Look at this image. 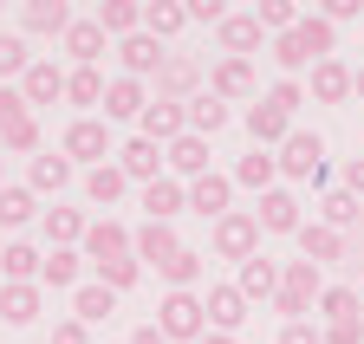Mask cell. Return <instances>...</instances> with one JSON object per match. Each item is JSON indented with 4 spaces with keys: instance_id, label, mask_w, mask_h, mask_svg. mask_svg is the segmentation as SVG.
Masks as SVG:
<instances>
[{
    "instance_id": "6da1fadb",
    "label": "cell",
    "mask_w": 364,
    "mask_h": 344,
    "mask_svg": "<svg viewBox=\"0 0 364 344\" xmlns=\"http://www.w3.org/2000/svg\"><path fill=\"white\" fill-rule=\"evenodd\" d=\"M326 292V273H318L312 260H287L280 267V292H273V312H280L287 325H299L312 312V299Z\"/></svg>"
},
{
    "instance_id": "7a4b0ae2",
    "label": "cell",
    "mask_w": 364,
    "mask_h": 344,
    "mask_svg": "<svg viewBox=\"0 0 364 344\" xmlns=\"http://www.w3.org/2000/svg\"><path fill=\"white\" fill-rule=\"evenodd\" d=\"M59 156H65V162H91V169H98V162L111 156V123H98V117H72V131L59 137Z\"/></svg>"
},
{
    "instance_id": "3957f363",
    "label": "cell",
    "mask_w": 364,
    "mask_h": 344,
    "mask_svg": "<svg viewBox=\"0 0 364 344\" xmlns=\"http://www.w3.org/2000/svg\"><path fill=\"white\" fill-rule=\"evenodd\" d=\"M156 331H163V338H189V344H196V338L208 331L202 299H196V292H169L163 306H156Z\"/></svg>"
},
{
    "instance_id": "277c9868",
    "label": "cell",
    "mask_w": 364,
    "mask_h": 344,
    "mask_svg": "<svg viewBox=\"0 0 364 344\" xmlns=\"http://www.w3.org/2000/svg\"><path fill=\"white\" fill-rule=\"evenodd\" d=\"M215 253H221V260H254V253H260V221L241 214V208H228L215 221Z\"/></svg>"
},
{
    "instance_id": "5b68a950",
    "label": "cell",
    "mask_w": 364,
    "mask_h": 344,
    "mask_svg": "<svg viewBox=\"0 0 364 344\" xmlns=\"http://www.w3.org/2000/svg\"><path fill=\"white\" fill-rule=\"evenodd\" d=\"M280 176H293V182H318V176H326V143H318L312 131H293V137L280 143Z\"/></svg>"
},
{
    "instance_id": "8992f818",
    "label": "cell",
    "mask_w": 364,
    "mask_h": 344,
    "mask_svg": "<svg viewBox=\"0 0 364 344\" xmlns=\"http://www.w3.org/2000/svg\"><path fill=\"white\" fill-rule=\"evenodd\" d=\"M136 131H144V143L169 150L176 137H189V111L169 104V98H150V104H144V117H136Z\"/></svg>"
},
{
    "instance_id": "52a82bcc",
    "label": "cell",
    "mask_w": 364,
    "mask_h": 344,
    "mask_svg": "<svg viewBox=\"0 0 364 344\" xmlns=\"http://www.w3.org/2000/svg\"><path fill=\"white\" fill-rule=\"evenodd\" d=\"M156 98H169V104L202 98V65H196L189 52H169V59H163V72H156Z\"/></svg>"
},
{
    "instance_id": "ba28073f",
    "label": "cell",
    "mask_w": 364,
    "mask_h": 344,
    "mask_svg": "<svg viewBox=\"0 0 364 344\" xmlns=\"http://www.w3.org/2000/svg\"><path fill=\"white\" fill-rule=\"evenodd\" d=\"M299 260H312L318 273H326L332 260H345V234L326 228V221H299Z\"/></svg>"
},
{
    "instance_id": "9c48e42d",
    "label": "cell",
    "mask_w": 364,
    "mask_h": 344,
    "mask_svg": "<svg viewBox=\"0 0 364 344\" xmlns=\"http://www.w3.org/2000/svg\"><path fill=\"white\" fill-rule=\"evenodd\" d=\"M202 312H208V331H228V338H235L247 325V299H241V286H208Z\"/></svg>"
},
{
    "instance_id": "30bf717a",
    "label": "cell",
    "mask_w": 364,
    "mask_h": 344,
    "mask_svg": "<svg viewBox=\"0 0 364 344\" xmlns=\"http://www.w3.org/2000/svg\"><path fill=\"white\" fill-rule=\"evenodd\" d=\"M130 253H136V260H150V267H169L176 253H182V240H176L169 221H144V228L130 234Z\"/></svg>"
},
{
    "instance_id": "8fae6325",
    "label": "cell",
    "mask_w": 364,
    "mask_h": 344,
    "mask_svg": "<svg viewBox=\"0 0 364 344\" xmlns=\"http://www.w3.org/2000/svg\"><path fill=\"white\" fill-rule=\"evenodd\" d=\"M117 59H124V78H150V72H163V39H150V33H130V39H117Z\"/></svg>"
},
{
    "instance_id": "7c38bea8",
    "label": "cell",
    "mask_w": 364,
    "mask_h": 344,
    "mask_svg": "<svg viewBox=\"0 0 364 344\" xmlns=\"http://www.w3.org/2000/svg\"><path fill=\"white\" fill-rule=\"evenodd\" d=\"M20 98H26V104H53V98H65V72H59L53 59H33L26 78H20Z\"/></svg>"
},
{
    "instance_id": "4fadbf2b",
    "label": "cell",
    "mask_w": 364,
    "mask_h": 344,
    "mask_svg": "<svg viewBox=\"0 0 364 344\" xmlns=\"http://www.w3.org/2000/svg\"><path fill=\"white\" fill-rule=\"evenodd\" d=\"M254 221H260L267 234H299V201H293L287 189H267L260 208H254Z\"/></svg>"
},
{
    "instance_id": "5bb4252c",
    "label": "cell",
    "mask_w": 364,
    "mask_h": 344,
    "mask_svg": "<svg viewBox=\"0 0 364 344\" xmlns=\"http://www.w3.org/2000/svg\"><path fill=\"white\" fill-rule=\"evenodd\" d=\"M247 137H254V150L287 143V137H293V117H287V111H273V104L260 98V104H247Z\"/></svg>"
},
{
    "instance_id": "9a60e30c",
    "label": "cell",
    "mask_w": 364,
    "mask_h": 344,
    "mask_svg": "<svg viewBox=\"0 0 364 344\" xmlns=\"http://www.w3.org/2000/svg\"><path fill=\"white\" fill-rule=\"evenodd\" d=\"M117 253H130V228L124 221H91L85 228V260L98 267V260H117Z\"/></svg>"
},
{
    "instance_id": "2e32d148",
    "label": "cell",
    "mask_w": 364,
    "mask_h": 344,
    "mask_svg": "<svg viewBox=\"0 0 364 344\" xmlns=\"http://www.w3.org/2000/svg\"><path fill=\"white\" fill-rule=\"evenodd\" d=\"M228 195H235V176H215V169H208L202 182H189V208L208 214V221H221V214H228Z\"/></svg>"
},
{
    "instance_id": "e0dca14e",
    "label": "cell",
    "mask_w": 364,
    "mask_h": 344,
    "mask_svg": "<svg viewBox=\"0 0 364 344\" xmlns=\"http://www.w3.org/2000/svg\"><path fill=\"white\" fill-rule=\"evenodd\" d=\"M208 91L228 104V98H254V65L247 59H221L215 72H208Z\"/></svg>"
},
{
    "instance_id": "ac0fdd59",
    "label": "cell",
    "mask_w": 364,
    "mask_h": 344,
    "mask_svg": "<svg viewBox=\"0 0 364 344\" xmlns=\"http://www.w3.org/2000/svg\"><path fill=\"white\" fill-rule=\"evenodd\" d=\"M312 98L318 104H345L351 98V65L345 59H318L312 65Z\"/></svg>"
},
{
    "instance_id": "d6986e66",
    "label": "cell",
    "mask_w": 364,
    "mask_h": 344,
    "mask_svg": "<svg viewBox=\"0 0 364 344\" xmlns=\"http://www.w3.org/2000/svg\"><path fill=\"white\" fill-rule=\"evenodd\" d=\"M117 169H124V182H156V169H163V150L144 143V137H130L117 150Z\"/></svg>"
},
{
    "instance_id": "ffe728a7",
    "label": "cell",
    "mask_w": 364,
    "mask_h": 344,
    "mask_svg": "<svg viewBox=\"0 0 364 344\" xmlns=\"http://www.w3.org/2000/svg\"><path fill=\"white\" fill-rule=\"evenodd\" d=\"M72 20H78V13L65 7V0H26V7H20V26H26V33H59V39H65Z\"/></svg>"
},
{
    "instance_id": "44dd1931",
    "label": "cell",
    "mask_w": 364,
    "mask_h": 344,
    "mask_svg": "<svg viewBox=\"0 0 364 344\" xmlns=\"http://www.w3.org/2000/svg\"><path fill=\"white\" fill-rule=\"evenodd\" d=\"M163 162L176 169V176H189V182H202V176H208V137H176V143L163 150Z\"/></svg>"
},
{
    "instance_id": "7402d4cb",
    "label": "cell",
    "mask_w": 364,
    "mask_h": 344,
    "mask_svg": "<svg viewBox=\"0 0 364 344\" xmlns=\"http://www.w3.org/2000/svg\"><path fill=\"white\" fill-rule=\"evenodd\" d=\"M144 208H150V221H176V214L189 208V189L169 182V176H156V182H144Z\"/></svg>"
},
{
    "instance_id": "603a6c76",
    "label": "cell",
    "mask_w": 364,
    "mask_h": 344,
    "mask_svg": "<svg viewBox=\"0 0 364 344\" xmlns=\"http://www.w3.org/2000/svg\"><path fill=\"white\" fill-rule=\"evenodd\" d=\"M241 299H247V306H254V299H273V292H280V267H273L267 260V253H254V260H241Z\"/></svg>"
},
{
    "instance_id": "cb8c5ba5",
    "label": "cell",
    "mask_w": 364,
    "mask_h": 344,
    "mask_svg": "<svg viewBox=\"0 0 364 344\" xmlns=\"http://www.w3.org/2000/svg\"><path fill=\"white\" fill-rule=\"evenodd\" d=\"M144 104H150L144 98V78H111L105 84V123L111 117H144Z\"/></svg>"
},
{
    "instance_id": "d4e9b609",
    "label": "cell",
    "mask_w": 364,
    "mask_h": 344,
    "mask_svg": "<svg viewBox=\"0 0 364 344\" xmlns=\"http://www.w3.org/2000/svg\"><path fill=\"white\" fill-rule=\"evenodd\" d=\"M254 46H260V20H254V13H228V20H221V52H228V59H247Z\"/></svg>"
},
{
    "instance_id": "484cf974",
    "label": "cell",
    "mask_w": 364,
    "mask_h": 344,
    "mask_svg": "<svg viewBox=\"0 0 364 344\" xmlns=\"http://www.w3.org/2000/svg\"><path fill=\"white\" fill-rule=\"evenodd\" d=\"M65 52H72L78 65H98V59H105V26H98V20H72V26H65Z\"/></svg>"
},
{
    "instance_id": "4316f807",
    "label": "cell",
    "mask_w": 364,
    "mask_h": 344,
    "mask_svg": "<svg viewBox=\"0 0 364 344\" xmlns=\"http://www.w3.org/2000/svg\"><path fill=\"white\" fill-rule=\"evenodd\" d=\"M39 267H46V253H33L26 240L0 247V273H7V286H33V279H39Z\"/></svg>"
},
{
    "instance_id": "83f0119b",
    "label": "cell",
    "mask_w": 364,
    "mask_h": 344,
    "mask_svg": "<svg viewBox=\"0 0 364 344\" xmlns=\"http://www.w3.org/2000/svg\"><path fill=\"white\" fill-rule=\"evenodd\" d=\"M111 312H117V292H111V286H78V292H72V318H78V325H98V318H111Z\"/></svg>"
},
{
    "instance_id": "f1b7e54d",
    "label": "cell",
    "mask_w": 364,
    "mask_h": 344,
    "mask_svg": "<svg viewBox=\"0 0 364 344\" xmlns=\"http://www.w3.org/2000/svg\"><path fill=\"white\" fill-rule=\"evenodd\" d=\"M0 318L7 325H39V286H0Z\"/></svg>"
},
{
    "instance_id": "f546056e",
    "label": "cell",
    "mask_w": 364,
    "mask_h": 344,
    "mask_svg": "<svg viewBox=\"0 0 364 344\" xmlns=\"http://www.w3.org/2000/svg\"><path fill=\"white\" fill-rule=\"evenodd\" d=\"M98 26H105V39L111 33L130 39V33H144V7H136V0H105V7H98Z\"/></svg>"
},
{
    "instance_id": "4dcf8cb0",
    "label": "cell",
    "mask_w": 364,
    "mask_h": 344,
    "mask_svg": "<svg viewBox=\"0 0 364 344\" xmlns=\"http://www.w3.org/2000/svg\"><path fill=\"white\" fill-rule=\"evenodd\" d=\"M182 26H189V7H176V0H150L144 7V33L150 39H176Z\"/></svg>"
},
{
    "instance_id": "1f68e13d",
    "label": "cell",
    "mask_w": 364,
    "mask_h": 344,
    "mask_svg": "<svg viewBox=\"0 0 364 344\" xmlns=\"http://www.w3.org/2000/svg\"><path fill=\"white\" fill-rule=\"evenodd\" d=\"M182 111H189V137H215V131H221V123H228V104H221L215 91H202V98H189V104H182Z\"/></svg>"
},
{
    "instance_id": "d6a6232c",
    "label": "cell",
    "mask_w": 364,
    "mask_h": 344,
    "mask_svg": "<svg viewBox=\"0 0 364 344\" xmlns=\"http://www.w3.org/2000/svg\"><path fill=\"white\" fill-rule=\"evenodd\" d=\"M65 98H72L78 111H98V104H105V78H98V65L65 72Z\"/></svg>"
},
{
    "instance_id": "836d02e7",
    "label": "cell",
    "mask_w": 364,
    "mask_h": 344,
    "mask_svg": "<svg viewBox=\"0 0 364 344\" xmlns=\"http://www.w3.org/2000/svg\"><path fill=\"white\" fill-rule=\"evenodd\" d=\"M273 176H280V156H267V150H254V156L235 162V182H241V189H260V195H267Z\"/></svg>"
},
{
    "instance_id": "e575fe53",
    "label": "cell",
    "mask_w": 364,
    "mask_h": 344,
    "mask_svg": "<svg viewBox=\"0 0 364 344\" xmlns=\"http://www.w3.org/2000/svg\"><path fill=\"white\" fill-rule=\"evenodd\" d=\"M318 214H326V228H338V234H345V228H358V221H364V201H358L351 189H332L326 201H318Z\"/></svg>"
},
{
    "instance_id": "d590c367",
    "label": "cell",
    "mask_w": 364,
    "mask_h": 344,
    "mask_svg": "<svg viewBox=\"0 0 364 344\" xmlns=\"http://www.w3.org/2000/svg\"><path fill=\"white\" fill-rule=\"evenodd\" d=\"M33 214H39V195L33 189H14V182L0 189V228H26Z\"/></svg>"
},
{
    "instance_id": "8d00e7d4",
    "label": "cell",
    "mask_w": 364,
    "mask_h": 344,
    "mask_svg": "<svg viewBox=\"0 0 364 344\" xmlns=\"http://www.w3.org/2000/svg\"><path fill=\"white\" fill-rule=\"evenodd\" d=\"M124 189H130V182H124V169H117V162H98V169L85 176V195L98 201V208H111V201H117Z\"/></svg>"
},
{
    "instance_id": "74e56055",
    "label": "cell",
    "mask_w": 364,
    "mask_h": 344,
    "mask_svg": "<svg viewBox=\"0 0 364 344\" xmlns=\"http://www.w3.org/2000/svg\"><path fill=\"white\" fill-rule=\"evenodd\" d=\"M72 182V162L65 156H33V195H59Z\"/></svg>"
},
{
    "instance_id": "f35d334b",
    "label": "cell",
    "mask_w": 364,
    "mask_h": 344,
    "mask_svg": "<svg viewBox=\"0 0 364 344\" xmlns=\"http://www.w3.org/2000/svg\"><path fill=\"white\" fill-rule=\"evenodd\" d=\"M78 267H85V253H78V247H53V253H46V267H39V279H46V286H72Z\"/></svg>"
},
{
    "instance_id": "ab89813d",
    "label": "cell",
    "mask_w": 364,
    "mask_h": 344,
    "mask_svg": "<svg viewBox=\"0 0 364 344\" xmlns=\"http://www.w3.org/2000/svg\"><path fill=\"white\" fill-rule=\"evenodd\" d=\"M273 59H280V72H287V78H293V72H306V65H318V59H312V46L299 39V26L273 39Z\"/></svg>"
},
{
    "instance_id": "60d3db41",
    "label": "cell",
    "mask_w": 364,
    "mask_h": 344,
    "mask_svg": "<svg viewBox=\"0 0 364 344\" xmlns=\"http://www.w3.org/2000/svg\"><path fill=\"white\" fill-rule=\"evenodd\" d=\"M136 273H144V260H136V253L98 260V286H111V292H130V286H136Z\"/></svg>"
},
{
    "instance_id": "b9f144b4",
    "label": "cell",
    "mask_w": 364,
    "mask_h": 344,
    "mask_svg": "<svg viewBox=\"0 0 364 344\" xmlns=\"http://www.w3.org/2000/svg\"><path fill=\"white\" fill-rule=\"evenodd\" d=\"M156 273L169 279V292H189V286L202 279V253H196V247H182L176 260H169V267H156Z\"/></svg>"
},
{
    "instance_id": "7bdbcfd3",
    "label": "cell",
    "mask_w": 364,
    "mask_h": 344,
    "mask_svg": "<svg viewBox=\"0 0 364 344\" xmlns=\"http://www.w3.org/2000/svg\"><path fill=\"white\" fill-rule=\"evenodd\" d=\"M46 234H53L59 247H78L85 240V214L78 208H46Z\"/></svg>"
},
{
    "instance_id": "ee69618b",
    "label": "cell",
    "mask_w": 364,
    "mask_h": 344,
    "mask_svg": "<svg viewBox=\"0 0 364 344\" xmlns=\"http://www.w3.org/2000/svg\"><path fill=\"white\" fill-rule=\"evenodd\" d=\"M318 312H326V325L358 318V312H364V306H358V286H326V292H318Z\"/></svg>"
},
{
    "instance_id": "f6af8a7d",
    "label": "cell",
    "mask_w": 364,
    "mask_h": 344,
    "mask_svg": "<svg viewBox=\"0 0 364 344\" xmlns=\"http://www.w3.org/2000/svg\"><path fill=\"white\" fill-rule=\"evenodd\" d=\"M260 33H273V39H280V33H293L299 26V7H293V0H260Z\"/></svg>"
},
{
    "instance_id": "bcb514c9",
    "label": "cell",
    "mask_w": 364,
    "mask_h": 344,
    "mask_svg": "<svg viewBox=\"0 0 364 344\" xmlns=\"http://www.w3.org/2000/svg\"><path fill=\"white\" fill-rule=\"evenodd\" d=\"M33 52H26V39L20 33H0V78H26Z\"/></svg>"
},
{
    "instance_id": "7dc6e473",
    "label": "cell",
    "mask_w": 364,
    "mask_h": 344,
    "mask_svg": "<svg viewBox=\"0 0 364 344\" xmlns=\"http://www.w3.org/2000/svg\"><path fill=\"white\" fill-rule=\"evenodd\" d=\"M299 39L312 46V59H332V39H338V33L318 20V13H299Z\"/></svg>"
},
{
    "instance_id": "c3c4849f",
    "label": "cell",
    "mask_w": 364,
    "mask_h": 344,
    "mask_svg": "<svg viewBox=\"0 0 364 344\" xmlns=\"http://www.w3.org/2000/svg\"><path fill=\"white\" fill-rule=\"evenodd\" d=\"M0 150H39V123H33V111L14 117V123H0Z\"/></svg>"
},
{
    "instance_id": "681fc988",
    "label": "cell",
    "mask_w": 364,
    "mask_h": 344,
    "mask_svg": "<svg viewBox=\"0 0 364 344\" xmlns=\"http://www.w3.org/2000/svg\"><path fill=\"white\" fill-rule=\"evenodd\" d=\"M267 104H273V111H287V117H293V111L306 104V91H299V78H280V84H273V91H267Z\"/></svg>"
},
{
    "instance_id": "f907efd6",
    "label": "cell",
    "mask_w": 364,
    "mask_h": 344,
    "mask_svg": "<svg viewBox=\"0 0 364 344\" xmlns=\"http://www.w3.org/2000/svg\"><path fill=\"white\" fill-rule=\"evenodd\" d=\"M326 344H364V312H358V318H338V325H326Z\"/></svg>"
},
{
    "instance_id": "816d5d0a",
    "label": "cell",
    "mask_w": 364,
    "mask_h": 344,
    "mask_svg": "<svg viewBox=\"0 0 364 344\" xmlns=\"http://www.w3.org/2000/svg\"><path fill=\"white\" fill-rule=\"evenodd\" d=\"M280 344H326V331L312 318H299V325H280Z\"/></svg>"
},
{
    "instance_id": "f5cc1de1",
    "label": "cell",
    "mask_w": 364,
    "mask_h": 344,
    "mask_svg": "<svg viewBox=\"0 0 364 344\" xmlns=\"http://www.w3.org/2000/svg\"><path fill=\"white\" fill-rule=\"evenodd\" d=\"M358 13H364V0H326V13H318V20H326V26H345Z\"/></svg>"
},
{
    "instance_id": "db71d44e",
    "label": "cell",
    "mask_w": 364,
    "mask_h": 344,
    "mask_svg": "<svg viewBox=\"0 0 364 344\" xmlns=\"http://www.w3.org/2000/svg\"><path fill=\"white\" fill-rule=\"evenodd\" d=\"M26 117V98H20V84H0V123H14Z\"/></svg>"
},
{
    "instance_id": "11a10c76",
    "label": "cell",
    "mask_w": 364,
    "mask_h": 344,
    "mask_svg": "<svg viewBox=\"0 0 364 344\" xmlns=\"http://www.w3.org/2000/svg\"><path fill=\"white\" fill-rule=\"evenodd\" d=\"M189 20H215V26H221L228 7H221V0H189Z\"/></svg>"
},
{
    "instance_id": "9f6ffc18",
    "label": "cell",
    "mask_w": 364,
    "mask_h": 344,
    "mask_svg": "<svg viewBox=\"0 0 364 344\" xmlns=\"http://www.w3.org/2000/svg\"><path fill=\"white\" fill-rule=\"evenodd\" d=\"M53 344H91V338H85L78 318H65V325H53Z\"/></svg>"
},
{
    "instance_id": "6f0895ef",
    "label": "cell",
    "mask_w": 364,
    "mask_h": 344,
    "mask_svg": "<svg viewBox=\"0 0 364 344\" xmlns=\"http://www.w3.org/2000/svg\"><path fill=\"white\" fill-rule=\"evenodd\" d=\"M345 189H351V195L364 201V156H351V169H345Z\"/></svg>"
},
{
    "instance_id": "680465c9",
    "label": "cell",
    "mask_w": 364,
    "mask_h": 344,
    "mask_svg": "<svg viewBox=\"0 0 364 344\" xmlns=\"http://www.w3.org/2000/svg\"><path fill=\"white\" fill-rule=\"evenodd\" d=\"M130 344H169V338H163L156 325H136V331H130Z\"/></svg>"
},
{
    "instance_id": "91938a15",
    "label": "cell",
    "mask_w": 364,
    "mask_h": 344,
    "mask_svg": "<svg viewBox=\"0 0 364 344\" xmlns=\"http://www.w3.org/2000/svg\"><path fill=\"white\" fill-rule=\"evenodd\" d=\"M196 344H235V338H228V331H202Z\"/></svg>"
},
{
    "instance_id": "94428289",
    "label": "cell",
    "mask_w": 364,
    "mask_h": 344,
    "mask_svg": "<svg viewBox=\"0 0 364 344\" xmlns=\"http://www.w3.org/2000/svg\"><path fill=\"white\" fill-rule=\"evenodd\" d=\"M351 91H358V98H364V65H358V72H351Z\"/></svg>"
},
{
    "instance_id": "6125c7cd",
    "label": "cell",
    "mask_w": 364,
    "mask_h": 344,
    "mask_svg": "<svg viewBox=\"0 0 364 344\" xmlns=\"http://www.w3.org/2000/svg\"><path fill=\"white\" fill-rule=\"evenodd\" d=\"M358 306H364V286H358Z\"/></svg>"
},
{
    "instance_id": "be15d7a7",
    "label": "cell",
    "mask_w": 364,
    "mask_h": 344,
    "mask_svg": "<svg viewBox=\"0 0 364 344\" xmlns=\"http://www.w3.org/2000/svg\"><path fill=\"white\" fill-rule=\"evenodd\" d=\"M0 189H7V176H0Z\"/></svg>"
}]
</instances>
